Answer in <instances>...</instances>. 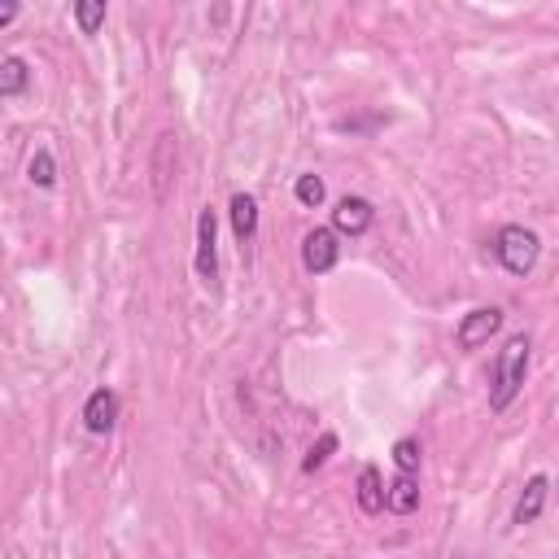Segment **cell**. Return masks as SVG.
<instances>
[{"mask_svg":"<svg viewBox=\"0 0 559 559\" xmlns=\"http://www.w3.org/2000/svg\"><path fill=\"white\" fill-rule=\"evenodd\" d=\"M529 337L520 332V337H511L503 354H498V367H494V385H490V407L494 411H507L516 394L525 389V376H529Z\"/></svg>","mask_w":559,"mask_h":559,"instance_id":"1","label":"cell"},{"mask_svg":"<svg viewBox=\"0 0 559 559\" xmlns=\"http://www.w3.org/2000/svg\"><path fill=\"white\" fill-rule=\"evenodd\" d=\"M494 254H498V263H503L511 276H529V271L538 267V258H542V241H538V232L533 228L507 223V228L494 236Z\"/></svg>","mask_w":559,"mask_h":559,"instance_id":"2","label":"cell"},{"mask_svg":"<svg viewBox=\"0 0 559 559\" xmlns=\"http://www.w3.org/2000/svg\"><path fill=\"white\" fill-rule=\"evenodd\" d=\"M197 276L210 289L219 284V219H214L210 206L197 214Z\"/></svg>","mask_w":559,"mask_h":559,"instance_id":"3","label":"cell"},{"mask_svg":"<svg viewBox=\"0 0 559 559\" xmlns=\"http://www.w3.org/2000/svg\"><path fill=\"white\" fill-rule=\"evenodd\" d=\"M341 258V236L332 228H315L302 236V267L311 271V276H324V271L337 267Z\"/></svg>","mask_w":559,"mask_h":559,"instance_id":"4","label":"cell"},{"mask_svg":"<svg viewBox=\"0 0 559 559\" xmlns=\"http://www.w3.org/2000/svg\"><path fill=\"white\" fill-rule=\"evenodd\" d=\"M498 328H503V311H498V306H477V311H468L459 324V350H481Z\"/></svg>","mask_w":559,"mask_h":559,"instance_id":"5","label":"cell"},{"mask_svg":"<svg viewBox=\"0 0 559 559\" xmlns=\"http://www.w3.org/2000/svg\"><path fill=\"white\" fill-rule=\"evenodd\" d=\"M118 424V394L114 389H92L88 394V402H83V428L88 433H97V437H105L110 428Z\"/></svg>","mask_w":559,"mask_h":559,"instance_id":"6","label":"cell"},{"mask_svg":"<svg viewBox=\"0 0 559 559\" xmlns=\"http://www.w3.org/2000/svg\"><path fill=\"white\" fill-rule=\"evenodd\" d=\"M372 219H376V210H372V201L367 197H341L337 201V210H332V232H346V236H363L367 228H372Z\"/></svg>","mask_w":559,"mask_h":559,"instance_id":"7","label":"cell"},{"mask_svg":"<svg viewBox=\"0 0 559 559\" xmlns=\"http://www.w3.org/2000/svg\"><path fill=\"white\" fill-rule=\"evenodd\" d=\"M175 158H180V149H175V136L162 132V136H158V149H153V197H158V201L171 197Z\"/></svg>","mask_w":559,"mask_h":559,"instance_id":"8","label":"cell"},{"mask_svg":"<svg viewBox=\"0 0 559 559\" xmlns=\"http://www.w3.org/2000/svg\"><path fill=\"white\" fill-rule=\"evenodd\" d=\"M385 507L394 511V516H411V511L420 507V481H415L411 472H398V477L385 485Z\"/></svg>","mask_w":559,"mask_h":559,"instance_id":"9","label":"cell"},{"mask_svg":"<svg viewBox=\"0 0 559 559\" xmlns=\"http://www.w3.org/2000/svg\"><path fill=\"white\" fill-rule=\"evenodd\" d=\"M546 494H551V481L546 477H533L525 485V494H520V503H516V516H511V525H533V520L542 516V507H546Z\"/></svg>","mask_w":559,"mask_h":559,"instance_id":"10","label":"cell"},{"mask_svg":"<svg viewBox=\"0 0 559 559\" xmlns=\"http://www.w3.org/2000/svg\"><path fill=\"white\" fill-rule=\"evenodd\" d=\"M359 507L367 516H380V511H385V481H380V472L372 463L359 472Z\"/></svg>","mask_w":559,"mask_h":559,"instance_id":"11","label":"cell"},{"mask_svg":"<svg viewBox=\"0 0 559 559\" xmlns=\"http://www.w3.org/2000/svg\"><path fill=\"white\" fill-rule=\"evenodd\" d=\"M228 210H232V228H236V236H241V241H254V232H258V201L249 197V193H236Z\"/></svg>","mask_w":559,"mask_h":559,"instance_id":"12","label":"cell"},{"mask_svg":"<svg viewBox=\"0 0 559 559\" xmlns=\"http://www.w3.org/2000/svg\"><path fill=\"white\" fill-rule=\"evenodd\" d=\"M27 83H31V70L22 57H5L0 62V97H18V92H27Z\"/></svg>","mask_w":559,"mask_h":559,"instance_id":"13","label":"cell"},{"mask_svg":"<svg viewBox=\"0 0 559 559\" xmlns=\"http://www.w3.org/2000/svg\"><path fill=\"white\" fill-rule=\"evenodd\" d=\"M27 180L35 188H53L57 184V162H53V153L49 149H35L31 153V162H27Z\"/></svg>","mask_w":559,"mask_h":559,"instance_id":"14","label":"cell"},{"mask_svg":"<svg viewBox=\"0 0 559 559\" xmlns=\"http://www.w3.org/2000/svg\"><path fill=\"white\" fill-rule=\"evenodd\" d=\"M75 18H79L83 35H97L101 22H105V0H79V5H75Z\"/></svg>","mask_w":559,"mask_h":559,"instance_id":"15","label":"cell"},{"mask_svg":"<svg viewBox=\"0 0 559 559\" xmlns=\"http://www.w3.org/2000/svg\"><path fill=\"white\" fill-rule=\"evenodd\" d=\"M293 193H297V201H302V206H319V201H324V180H319V175H297V184H293Z\"/></svg>","mask_w":559,"mask_h":559,"instance_id":"16","label":"cell"},{"mask_svg":"<svg viewBox=\"0 0 559 559\" xmlns=\"http://www.w3.org/2000/svg\"><path fill=\"white\" fill-rule=\"evenodd\" d=\"M420 455H424L420 442H415V437H402V442L394 446V463H398V472H411V477H415V472H420Z\"/></svg>","mask_w":559,"mask_h":559,"instance_id":"17","label":"cell"},{"mask_svg":"<svg viewBox=\"0 0 559 559\" xmlns=\"http://www.w3.org/2000/svg\"><path fill=\"white\" fill-rule=\"evenodd\" d=\"M332 450H337V433H324V437H319V446H311V455L302 459V472L324 468V463L332 459Z\"/></svg>","mask_w":559,"mask_h":559,"instance_id":"18","label":"cell"},{"mask_svg":"<svg viewBox=\"0 0 559 559\" xmlns=\"http://www.w3.org/2000/svg\"><path fill=\"white\" fill-rule=\"evenodd\" d=\"M14 18H18V0H0V27H9Z\"/></svg>","mask_w":559,"mask_h":559,"instance_id":"19","label":"cell"}]
</instances>
